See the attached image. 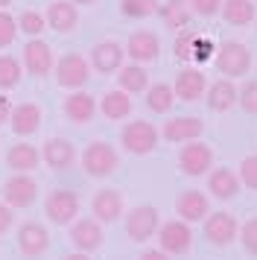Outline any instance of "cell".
<instances>
[{"label":"cell","mask_w":257,"mask_h":260,"mask_svg":"<svg viewBox=\"0 0 257 260\" xmlns=\"http://www.w3.org/2000/svg\"><path fill=\"white\" fill-rule=\"evenodd\" d=\"M210 164H213V149L202 141L187 143L178 152V167H181L184 176H205L210 170Z\"/></svg>","instance_id":"ba28073f"},{"label":"cell","mask_w":257,"mask_h":260,"mask_svg":"<svg viewBox=\"0 0 257 260\" xmlns=\"http://www.w3.org/2000/svg\"><path fill=\"white\" fill-rule=\"evenodd\" d=\"M12 0H0V12H3V6H9Z\"/></svg>","instance_id":"bcb514c9"},{"label":"cell","mask_w":257,"mask_h":260,"mask_svg":"<svg viewBox=\"0 0 257 260\" xmlns=\"http://www.w3.org/2000/svg\"><path fill=\"white\" fill-rule=\"evenodd\" d=\"M9 123H12V132L15 135L26 138V135L38 132V126H41V108L35 106V103H21V106L12 108Z\"/></svg>","instance_id":"603a6c76"},{"label":"cell","mask_w":257,"mask_h":260,"mask_svg":"<svg viewBox=\"0 0 257 260\" xmlns=\"http://www.w3.org/2000/svg\"><path fill=\"white\" fill-rule=\"evenodd\" d=\"M61 260H91V254H82V251H73V254H65Z\"/></svg>","instance_id":"f6af8a7d"},{"label":"cell","mask_w":257,"mask_h":260,"mask_svg":"<svg viewBox=\"0 0 257 260\" xmlns=\"http://www.w3.org/2000/svg\"><path fill=\"white\" fill-rule=\"evenodd\" d=\"M190 9L202 18H213L222 9V0H190Z\"/></svg>","instance_id":"ab89813d"},{"label":"cell","mask_w":257,"mask_h":260,"mask_svg":"<svg viewBox=\"0 0 257 260\" xmlns=\"http://www.w3.org/2000/svg\"><path fill=\"white\" fill-rule=\"evenodd\" d=\"M38 161H41V152L35 149L33 143H18V146H12L9 152H6V164H9V170L23 173V176H29L35 167H38Z\"/></svg>","instance_id":"d4e9b609"},{"label":"cell","mask_w":257,"mask_h":260,"mask_svg":"<svg viewBox=\"0 0 257 260\" xmlns=\"http://www.w3.org/2000/svg\"><path fill=\"white\" fill-rule=\"evenodd\" d=\"M23 76V64L15 56H0V94L3 91H9L15 85L21 82Z\"/></svg>","instance_id":"1f68e13d"},{"label":"cell","mask_w":257,"mask_h":260,"mask_svg":"<svg viewBox=\"0 0 257 260\" xmlns=\"http://www.w3.org/2000/svg\"><path fill=\"white\" fill-rule=\"evenodd\" d=\"M93 114H97V100H93L88 91H73V94L65 100V117L70 123H91Z\"/></svg>","instance_id":"7402d4cb"},{"label":"cell","mask_w":257,"mask_h":260,"mask_svg":"<svg viewBox=\"0 0 257 260\" xmlns=\"http://www.w3.org/2000/svg\"><path fill=\"white\" fill-rule=\"evenodd\" d=\"M237 103L243 106V111H248V114H257V79H251V82H245L243 88H240Z\"/></svg>","instance_id":"d590c367"},{"label":"cell","mask_w":257,"mask_h":260,"mask_svg":"<svg viewBox=\"0 0 257 260\" xmlns=\"http://www.w3.org/2000/svg\"><path fill=\"white\" fill-rule=\"evenodd\" d=\"M219 15L225 18V24L231 26H245L251 21H257V9L251 0H222Z\"/></svg>","instance_id":"484cf974"},{"label":"cell","mask_w":257,"mask_h":260,"mask_svg":"<svg viewBox=\"0 0 257 260\" xmlns=\"http://www.w3.org/2000/svg\"><path fill=\"white\" fill-rule=\"evenodd\" d=\"M208 190L216 196V199H234L237 193H240V178H237V173L234 170H228V167H219V170H213L208 176Z\"/></svg>","instance_id":"cb8c5ba5"},{"label":"cell","mask_w":257,"mask_h":260,"mask_svg":"<svg viewBox=\"0 0 257 260\" xmlns=\"http://www.w3.org/2000/svg\"><path fill=\"white\" fill-rule=\"evenodd\" d=\"M44 15L41 12H33V9H26V12H21V18H18V29L21 32H26V36H41L44 32Z\"/></svg>","instance_id":"836d02e7"},{"label":"cell","mask_w":257,"mask_h":260,"mask_svg":"<svg viewBox=\"0 0 257 260\" xmlns=\"http://www.w3.org/2000/svg\"><path fill=\"white\" fill-rule=\"evenodd\" d=\"M123 59H126V47H120L117 41H100L91 50V64H93V71H100V73L120 71Z\"/></svg>","instance_id":"44dd1931"},{"label":"cell","mask_w":257,"mask_h":260,"mask_svg":"<svg viewBox=\"0 0 257 260\" xmlns=\"http://www.w3.org/2000/svg\"><path fill=\"white\" fill-rule=\"evenodd\" d=\"M240 240H243V246H245L248 254H257V216L248 219V222L240 228Z\"/></svg>","instance_id":"f35d334b"},{"label":"cell","mask_w":257,"mask_h":260,"mask_svg":"<svg viewBox=\"0 0 257 260\" xmlns=\"http://www.w3.org/2000/svg\"><path fill=\"white\" fill-rule=\"evenodd\" d=\"M18 36V21L9 12H0V47H9Z\"/></svg>","instance_id":"8d00e7d4"},{"label":"cell","mask_w":257,"mask_h":260,"mask_svg":"<svg viewBox=\"0 0 257 260\" xmlns=\"http://www.w3.org/2000/svg\"><path fill=\"white\" fill-rule=\"evenodd\" d=\"M100 111H103L108 120H126L132 114V100H128L126 91H108V94L100 100Z\"/></svg>","instance_id":"f546056e"},{"label":"cell","mask_w":257,"mask_h":260,"mask_svg":"<svg viewBox=\"0 0 257 260\" xmlns=\"http://www.w3.org/2000/svg\"><path fill=\"white\" fill-rule=\"evenodd\" d=\"M41 158H44L47 167H53V170H70L73 161H76V146L68 141V138H50L44 143V149H41Z\"/></svg>","instance_id":"d6986e66"},{"label":"cell","mask_w":257,"mask_h":260,"mask_svg":"<svg viewBox=\"0 0 257 260\" xmlns=\"http://www.w3.org/2000/svg\"><path fill=\"white\" fill-rule=\"evenodd\" d=\"M237 88H234V82H228V79H216V82L208 88V108L210 111H216V114H222V111H228V108L237 103Z\"/></svg>","instance_id":"4316f807"},{"label":"cell","mask_w":257,"mask_h":260,"mask_svg":"<svg viewBox=\"0 0 257 260\" xmlns=\"http://www.w3.org/2000/svg\"><path fill=\"white\" fill-rule=\"evenodd\" d=\"M103 225L91 219V216H85V219H76V222L70 225V243L76 246V251L82 254H91L97 248L103 246Z\"/></svg>","instance_id":"30bf717a"},{"label":"cell","mask_w":257,"mask_h":260,"mask_svg":"<svg viewBox=\"0 0 257 260\" xmlns=\"http://www.w3.org/2000/svg\"><path fill=\"white\" fill-rule=\"evenodd\" d=\"M120 12L126 18H149L158 12V0H120Z\"/></svg>","instance_id":"d6a6232c"},{"label":"cell","mask_w":257,"mask_h":260,"mask_svg":"<svg viewBox=\"0 0 257 260\" xmlns=\"http://www.w3.org/2000/svg\"><path fill=\"white\" fill-rule=\"evenodd\" d=\"M117 149L111 146V143H105V141H93L88 143V149L82 152V170L88 173V176L93 178H105V176H111L117 170Z\"/></svg>","instance_id":"6da1fadb"},{"label":"cell","mask_w":257,"mask_h":260,"mask_svg":"<svg viewBox=\"0 0 257 260\" xmlns=\"http://www.w3.org/2000/svg\"><path fill=\"white\" fill-rule=\"evenodd\" d=\"M173 103H175V91L167 82L152 85L149 91H146V106H149V111H155V114H167V111L173 108Z\"/></svg>","instance_id":"4dcf8cb0"},{"label":"cell","mask_w":257,"mask_h":260,"mask_svg":"<svg viewBox=\"0 0 257 260\" xmlns=\"http://www.w3.org/2000/svg\"><path fill=\"white\" fill-rule=\"evenodd\" d=\"M12 222H15V216H12V208L6 205V202H0V234H6L12 228Z\"/></svg>","instance_id":"b9f144b4"},{"label":"cell","mask_w":257,"mask_h":260,"mask_svg":"<svg viewBox=\"0 0 257 260\" xmlns=\"http://www.w3.org/2000/svg\"><path fill=\"white\" fill-rule=\"evenodd\" d=\"M158 53H161V41L155 32L149 29H138V32H132L126 41V56H132L135 64H146V61H155L158 59Z\"/></svg>","instance_id":"7c38bea8"},{"label":"cell","mask_w":257,"mask_h":260,"mask_svg":"<svg viewBox=\"0 0 257 260\" xmlns=\"http://www.w3.org/2000/svg\"><path fill=\"white\" fill-rule=\"evenodd\" d=\"M161 228V216L152 205H140L135 211H128L126 216V234L135 240V243H146L155 237V231Z\"/></svg>","instance_id":"8992f818"},{"label":"cell","mask_w":257,"mask_h":260,"mask_svg":"<svg viewBox=\"0 0 257 260\" xmlns=\"http://www.w3.org/2000/svg\"><path fill=\"white\" fill-rule=\"evenodd\" d=\"M140 260H170V254L161 251V248H149V251H143V254H140Z\"/></svg>","instance_id":"ee69618b"},{"label":"cell","mask_w":257,"mask_h":260,"mask_svg":"<svg viewBox=\"0 0 257 260\" xmlns=\"http://www.w3.org/2000/svg\"><path fill=\"white\" fill-rule=\"evenodd\" d=\"M3 199H6L9 208H29V205L38 199V184H35V178L23 176V173L9 176V181L3 184Z\"/></svg>","instance_id":"9c48e42d"},{"label":"cell","mask_w":257,"mask_h":260,"mask_svg":"<svg viewBox=\"0 0 257 260\" xmlns=\"http://www.w3.org/2000/svg\"><path fill=\"white\" fill-rule=\"evenodd\" d=\"M193 44H196V32L193 29H181L178 38H175V44H173V53L181 61H190L193 59Z\"/></svg>","instance_id":"e575fe53"},{"label":"cell","mask_w":257,"mask_h":260,"mask_svg":"<svg viewBox=\"0 0 257 260\" xmlns=\"http://www.w3.org/2000/svg\"><path fill=\"white\" fill-rule=\"evenodd\" d=\"M91 211L97 216V222H114L123 216V193L114 187L97 190V196L91 202Z\"/></svg>","instance_id":"e0dca14e"},{"label":"cell","mask_w":257,"mask_h":260,"mask_svg":"<svg viewBox=\"0 0 257 260\" xmlns=\"http://www.w3.org/2000/svg\"><path fill=\"white\" fill-rule=\"evenodd\" d=\"M240 181H243L245 187L257 190V155L243 158V164H240Z\"/></svg>","instance_id":"74e56055"},{"label":"cell","mask_w":257,"mask_h":260,"mask_svg":"<svg viewBox=\"0 0 257 260\" xmlns=\"http://www.w3.org/2000/svg\"><path fill=\"white\" fill-rule=\"evenodd\" d=\"M190 0H167L164 6H158V15H161V21L170 29H184L187 24H190Z\"/></svg>","instance_id":"83f0119b"},{"label":"cell","mask_w":257,"mask_h":260,"mask_svg":"<svg viewBox=\"0 0 257 260\" xmlns=\"http://www.w3.org/2000/svg\"><path fill=\"white\" fill-rule=\"evenodd\" d=\"M44 213L53 225H68L79 216V196L73 190L56 187L44 202Z\"/></svg>","instance_id":"3957f363"},{"label":"cell","mask_w":257,"mask_h":260,"mask_svg":"<svg viewBox=\"0 0 257 260\" xmlns=\"http://www.w3.org/2000/svg\"><path fill=\"white\" fill-rule=\"evenodd\" d=\"M120 141L126 146V152L132 155H149L155 146H158V129L146 123V120H132L123 126L120 132Z\"/></svg>","instance_id":"7a4b0ae2"},{"label":"cell","mask_w":257,"mask_h":260,"mask_svg":"<svg viewBox=\"0 0 257 260\" xmlns=\"http://www.w3.org/2000/svg\"><path fill=\"white\" fill-rule=\"evenodd\" d=\"M117 82H120V91L132 96L140 91H149V73L143 71V64H126V68H120Z\"/></svg>","instance_id":"f1b7e54d"},{"label":"cell","mask_w":257,"mask_h":260,"mask_svg":"<svg viewBox=\"0 0 257 260\" xmlns=\"http://www.w3.org/2000/svg\"><path fill=\"white\" fill-rule=\"evenodd\" d=\"M216 68L225 76H245L251 71V53L240 41H222L216 50Z\"/></svg>","instance_id":"277c9868"},{"label":"cell","mask_w":257,"mask_h":260,"mask_svg":"<svg viewBox=\"0 0 257 260\" xmlns=\"http://www.w3.org/2000/svg\"><path fill=\"white\" fill-rule=\"evenodd\" d=\"M213 56V41L205 36H196V44H193V59L196 61H208Z\"/></svg>","instance_id":"60d3db41"},{"label":"cell","mask_w":257,"mask_h":260,"mask_svg":"<svg viewBox=\"0 0 257 260\" xmlns=\"http://www.w3.org/2000/svg\"><path fill=\"white\" fill-rule=\"evenodd\" d=\"M23 68L33 73V76H47V73L56 68V59H53V50L50 44H44L41 38H33L23 44Z\"/></svg>","instance_id":"8fae6325"},{"label":"cell","mask_w":257,"mask_h":260,"mask_svg":"<svg viewBox=\"0 0 257 260\" xmlns=\"http://www.w3.org/2000/svg\"><path fill=\"white\" fill-rule=\"evenodd\" d=\"M12 103H9V96L6 94H0V126H3V123H9V117H12Z\"/></svg>","instance_id":"7bdbcfd3"},{"label":"cell","mask_w":257,"mask_h":260,"mask_svg":"<svg viewBox=\"0 0 257 260\" xmlns=\"http://www.w3.org/2000/svg\"><path fill=\"white\" fill-rule=\"evenodd\" d=\"M173 91H175V100L196 103L208 91V79H205V73L199 71V68H184V71H178V76H175Z\"/></svg>","instance_id":"9a60e30c"},{"label":"cell","mask_w":257,"mask_h":260,"mask_svg":"<svg viewBox=\"0 0 257 260\" xmlns=\"http://www.w3.org/2000/svg\"><path fill=\"white\" fill-rule=\"evenodd\" d=\"M158 243H161V251H167V254H187L193 246V231L181 219H170L158 228Z\"/></svg>","instance_id":"52a82bcc"},{"label":"cell","mask_w":257,"mask_h":260,"mask_svg":"<svg viewBox=\"0 0 257 260\" xmlns=\"http://www.w3.org/2000/svg\"><path fill=\"white\" fill-rule=\"evenodd\" d=\"M88 61L79 53H65L56 61V82L70 91H82V85L88 82Z\"/></svg>","instance_id":"5b68a950"},{"label":"cell","mask_w":257,"mask_h":260,"mask_svg":"<svg viewBox=\"0 0 257 260\" xmlns=\"http://www.w3.org/2000/svg\"><path fill=\"white\" fill-rule=\"evenodd\" d=\"M205 237L213 246H228L237 240V219L228 211H219L205 219Z\"/></svg>","instance_id":"ac0fdd59"},{"label":"cell","mask_w":257,"mask_h":260,"mask_svg":"<svg viewBox=\"0 0 257 260\" xmlns=\"http://www.w3.org/2000/svg\"><path fill=\"white\" fill-rule=\"evenodd\" d=\"M73 3H82V6H88V3H93V0H73Z\"/></svg>","instance_id":"7dc6e473"},{"label":"cell","mask_w":257,"mask_h":260,"mask_svg":"<svg viewBox=\"0 0 257 260\" xmlns=\"http://www.w3.org/2000/svg\"><path fill=\"white\" fill-rule=\"evenodd\" d=\"M175 213L181 216V222H202L210 216V202L202 190H184L178 199H175Z\"/></svg>","instance_id":"4fadbf2b"},{"label":"cell","mask_w":257,"mask_h":260,"mask_svg":"<svg viewBox=\"0 0 257 260\" xmlns=\"http://www.w3.org/2000/svg\"><path fill=\"white\" fill-rule=\"evenodd\" d=\"M205 132V123L199 117H173L164 123V138L170 143H193L199 141V135Z\"/></svg>","instance_id":"ffe728a7"},{"label":"cell","mask_w":257,"mask_h":260,"mask_svg":"<svg viewBox=\"0 0 257 260\" xmlns=\"http://www.w3.org/2000/svg\"><path fill=\"white\" fill-rule=\"evenodd\" d=\"M18 248L23 257H41L50 248V234L41 222H23L18 228Z\"/></svg>","instance_id":"5bb4252c"},{"label":"cell","mask_w":257,"mask_h":260,"mask_svg":"<svg viewBox=\"0 0 257 260\" xmlns=\"http://www.w3.org/2000/svg\"><path fill=\"white\" fill-rule=\"evenodd\" d=\"M44 21L50 29H56V32H73L76 24H79V9L73 6V0H53L50 6H47V15Z\"/></svg>","instance_id":"2e32d148"}]
</instances>
